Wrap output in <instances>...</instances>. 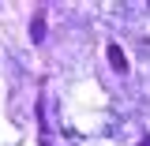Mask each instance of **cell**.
Returning a JSON list of instances; mask_svg holds the SVG:
<instances>
[{
  "label": "cell",
  "mask_w": 150,
  "mask_h": 146,
  "mask_svg": "<svg viewBox=\"0 0 150 146\" xmlns=\"http://www.w3.org/2000/svg\"><path fill=\"white\" fill-rule=\"evenodd\" d=\"M105 60H109V68H112L116 75H124V71H128V56H124V49H120L116 41L105 49Z\"/></svg>",
  "instance_id": "6da1fadb"
},
{
  "label": "cell",
  "mask_w": 150,
  "mask_h": 146,
  "mask_svg": "<svg viewBox=\"0 0 150 146\" xmlns=\"http://www.w3.org/2000/svg\"><path fill=\"white\" fill-rule=\"evenodd\" d=\"M30 37L34 41H45V8H38L34 19H30Z\"/></svg>",
  "instance_id": "7a4b0ae2"
},
{
  "label": "cell",
  "mask_w": 150,
  "mask_h": 146,
  "mask_svg": "<svg viewBox=\"0 0 150 146\" xmlns=\"http://www.w3.org/2000/svg\"><path fill=\"white\" fill-rule=\"evenodd\" d=\"M139 146H150V135H146V139H143V142H139Z\"/></svg>",
  "instance_id": "3957f363"
}]
</instances>
